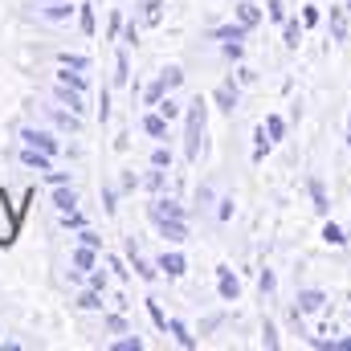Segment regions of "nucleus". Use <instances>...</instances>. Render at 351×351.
<instances>
[{"label":"nucleus","instance_id":"30","mask_svg":"<svg viewBox=\"0 0 351 351\" xmlns=\"http://www.w3.org/2000/svg\"><path fill=\"white\" fill-rule=\"evenodd\" d=\"M78 306H82V311H98V306H102V290H86V294H78Z\"/></svg>","mask_w":351,"mask_h":351},{"label":"nucleus","instance_id":"37","mask_svg":"<svg viewBox=\"0 0 351 351\" xmlns=\"http://www.w3.org/2000/svg\"><path fill=\"white\" fill-rule=\"evenodd\" d=\"M302 25H306V29H315V25H319V8H315V4H306V8H302Z\"/></svg>","mask_w":351,"mask_h":351},{"label":"nucleus","instance_id":"20","mask_svg":"<svg viewBox=\"0 0 351 351\" xmlns=\"http://www.w3.org/2000/svg\"><path fill=\"white\" fill-rule=\"evenodd\" d=\"M127 258H131V265H135V274H139L143 282H152V278H156V269H152V265H147L143 258H139V254H135V241H131V250H127Z\"/></svg>","mask_w":351,"mask_h":351},{"label":"nucleus","instance_id":"9","mask_svg":"<svg viewBox=\"0 0 351 351\" xmlns=\"http://www.w3.org/2000/svg\"><path fill=\"white\" fill-rule=\"evenodd\" d=\"M147 217H152V221H164V217H184V208H180L176 200H156V204H147Z\"/></svg>","mask_w":351,"mask_h":351},{"label":"nucleus","instance_id":"15","mask_svg":"<svg viewBox=\"0 0 351 351\" xmlns=\"http://www.w3.org/2000/svg\"><path fill=\"white\" fill-rule=\"evenodd\" d=\"M94 262H98V250H90V245H78V250H74V274L94 269Z\"/></svg>","mask_w":351,"mask_h":351},{"label":"nucleus","instance_id":"31","mask_svg":"<svg viewBox=\"0 0 351 351\" xmlns=\"http://www.w3.org/2000/svg\"><path fill=\"white\" fill-rule=\"evenodd\" d=\"M311 200H315V208H319V213H327V208H331V204H327V192H323V184H319V180H311Z\"/></svg>","mask_w":351,"mask_h":351},{"label":"nucleus","instance_id":"42","mask_svg":"<svg viewBox=\"0 0 351 351\" xmlns=\"http://www.w3.org/2000/svg\"><path fill=\"white\" fill-rule=\"evenodd\" d=\"M106 331H114V335H123V331H127V323H123V315H110V319H106Z\"/></svg>","mask_w":351,"mask_h":351},{"label":"nucleus","instance_id":"21","mask_svg":"<svg viewBox=\"0 0 351 351\" xmlns=\"http://www.w3.org/2000/svg\"><path fill=\"white\" fill-rule=\"evenodd\" d=\"M343 12H348V8H331V37H335V41L348 37V21H343Z\"/></svg>","mask_w":351,"mask_h":351},{"label":"nucleus","instance_id":"43","mask_svg":"<svg viewBox=\"0 0 351 351\" xmlns=\"http://www.w3.org/2000/svg\"><path fill=\"white\" fill-rule=\"evenodd\" d=\"M258 286H262V294H269V290H274V286H278V278H274V274H269V269H262V278H258Z\"/></svg>","mask_w":351,"mask_h":351},{"label":"nucleus","instance_id":"10","mask_svg":"<svg viewBox=\"0 0 351 351\" xmlns=\"http://www.w3.org/2000/svg\"><path fill=\"white\" fill-rule=\"evenodd\" d=\"M41 8H45L49 21H70V12H74L70 0H41Z\"/></svg>","mask_w":351,"mask_h":351},{"label":"nucleus","instance_id":"23","mask_svg":"<svg viewBox=\"0 0 351 351\" xmlns=\"http://www.w3.org/2000/svg\"><path fill=\"white\" fill-rule=\"evenodd\" d=\"M58 62H62L66 70H90V58H86V53H58Z\"/></svg>","mask_w":351,"mask_h":351},{"label":"nucleus","instance_id":"28","mask_svg":"<svg viewBox=\"0 0 351 351\" xmlns=\"http://www.w3.org/2000/svg\"><path fill=\"white\" fill-rule=\"evenodd\" d=\"M58 82H66V86H74V90H86V78H82V70H74V74H70V70L62 66V74H58Z\"/></svg>","mask_w":351,"mask_h":351},{"label":"nucleus","instance_id":"14","mask_svg":"<svg viewBox=\"0 0 351 351\" xmlns=\"http://www.w3.org/2000/svg\"><path fill=\"white\" fill-rule=\"evenodd\" d=\"M143 131H147L152 139H168V119L156 110V114H147V119H143Z\"/></svg>","mask_w":351,"mask_h":351},{"label":"nucleus","instance_id":"5","mask_svg":"<svg viewBox=\"0 0 351 351\" xmlns=\"http://www.w3.org/2000/svg\"><path fill=\"white\" fill-rule=\"evenodd\" d=\"M327 306V294L323 290H302L298 294V315H319Z\"/></svg>","mask_w":351,"mask_h":351},{"label":"nucleus","instance_id":"1","mask_svg":"<svg viewBox=\"0 0 351 351\" xmlns=\"http://www.w3.org/2000/svg\"><path fill=\"white\" fill-rule=\"evenodd\" d=\"M204 123H208V106L204 98L188 102V114H184V156L196 164L200 160V143H204Z\"/></svg>","mask_w":351,"mask_h":351},{"label":"nucleus","instance_id":"25","mask_svg":"<svg viewBox=\"0 0 351 351\" xmlns=\"http://www.w3.org/2000/svg\"><path fill=\"white\" fill-rule=\"evenodd\" d=\"M156 110H160V114H164L168 123H172V119H180V102H176V98H168V94H164V98L156 102Z\"/></svg>","mask_w":351,"mask_h":351},{"label":"nucleus","instance_id":"40","mask_svg":"<svg viewBox=\"0 0 351 351\" xmlns=\"http://www.w3.org/2000/svg\"><path fill=\"white\" fill-rule=\"evenodd\" d=\"M164 180H168V176H164V168H156V172L147 176V188H152V192H160V188H164Z\"/></svg>","mask_w":351,"mask_h":351},{"label":"nucleus","instance_id":"46","mask_svg":"<svg viewBox=\"0 0 351 351\" xmlns=\"http://www.w3.org/2000/svg\"><path fill=\"white\" fill-rule=\"evenodd\" d=\"M62 225H66V229H86V225H82V217H78V213H66V217H62Z\"/></svg>","mask_w":351,"mask_h":351},{"label":"nucleus","instance_id":"11","mask_svg":"<svg viewBox=\"0 0 351 351\" xmlns=\"http://www.w3.org/2000/svg\"><path fill=\"white\" fill-rule=\"evenodd\" d=\"M160 269H164V274H168V278H180V274H184V269H188V262H184V254H168V250H164V258H160Z\"/></svg>","mask_w":351,"mask_h":351},{"label":"nucleus","instance_id":"19","mask_svg":"<svg viewBox=\"0 0 351 351\" xmlns=\"http://www.w3.org/2000/svg\"><path fill=\"white\" fill-rule=\"evenodd\" d=\"M323 241H327V245H335V250H339V245H348V233H343V229H339V225H335V221H327V225H323Z\"/></svg>","mask_w":351,"mask_h":351},{"label":"nucleus","instance_id":"39","mask_svg":"<svg viewBox=\"0 0 351 351\" xmlns=\"http://www.w3.org/2000/svg\"><path fill=\"white\" fill-rule=\"evenodd\" d=\"M114 351H143V339H139V335H135V339H119Z\"/></svg>","mask_w":351,"mask_h":351},{"label":"nucleus","instance_id":"38","mask_svg":"<svg viewBox=\"0 0 351 351\" xmlns=\"http://www.w3.org/2000/svg\"><path fill=\"white\" fill-rule=\"evenodd\" d=\"M114 66H119V74H114V78H119V82H127V74H131V66H127V49H119V62H114Z\"/></svg>","mask_w":351,"mask_h":351},{"label":"nucleus","instance_id":"17","mask_svg":"<svg viewBox=\"0 0 351 351\" xmlns=\"http://www.w3.org/2000/svg\"><path fill=\"white\" fill-rule=\"evenodd\" d=\"M168 331H172V339L176 343H180V348H196V335H188V327H184V323H180V319H168Z\"/></svg>","mask_w":351,"mask_h":351},{"label":"nucleus","instance_id":"48","mask_svg":"<svg viewBox=\"0 0 351 351\" xmlns=\"http://www.w3.org/2000/svg\"><path fill=\"white\" fill-rule=\"evenodd\" d=\"M106 262H110V269H114L119 278H131V269H123V262H119V258H106Z\"/></svg>","mask_w":351,"mask_h":351},{"label":"nucleus","instance_id":"16","mask_svg":"<svg viewBox=\"0 0 351 351\" xmlns=\"http://www.w3.org/2000/svg\"><path fill=\"white\" fill-rule=\"evenodd\" d=\"M302 29H306V25H298V21H282V41H286V49H298Z\"/></svg>","mask_w":351,"mask_h":351},{"label":"nucleus","instance_id":"4","mask_svg":"<svg viewBox=\"0 0 351 351\" xmlns=\"http://www.w3.org/2000/svg\"><path fill=\"white\" fill-rule=\"evenodd\" d=\"M21 139H25V147H37V152H49V156H58V139H53L49 131L25 127V131H21Z\"/></svg>","mask_w":351,"mask_h":351},{"label":"nucleus","instance_id":"26","mask_svg":"<svg viewBox=\"0 0 351 351\" xmlns=\"http://www.w3.org/2000/svg\"><path fill=\"white\" fill-rule=\"evenodd\" d=\"M265 135H269V143L286 135V123H282V114H269V119H265Z\"/></svg>","mask_w":351,"mask_h":351},{"label":"nucleus","instance_id":"27","mask_svg":"<svg viewBox=\"0 0 351 351\" xmlns=\"http://www.w3.org/2000/svg\"><path fill=\"white\" fill-rule=\"evenodd\" d=\"M147 315H152V323H156L160 331H168V315H164V306H160L156 298H147Z\"/></svg>","mask_w":351,"mask_h":351},{"label":"nucleus","instance_id":"12","mask_svg":"<svg viewBox=\"0 0 351 351\" xmlns=\"http://www.w3.org/2000/svg\"><path fill=\"white\" fill-rule=\"evenodd\" d=\"M58 98H62V102H66L74 114H82V110H86V102H82V90H70L66 82H58Z\"/></svg>","mask_w":351,"mask_h":351},{"label":"nucleus","instance_id":"8","mask_svg":"<svg viewBox=\"0 0 351 351\" xmlns=\"http://www.w3.org/2000/svg\"><path fill=\"white\" fill-rule=\"evenodd\" d=\"M237 21H241L245 29H258V25H262V8H258L254 0H241V4H237Z\"/></svg>","mask_w":351,"mask_h":351},{"label":"nucleus","instance_id":"34","mask_svg":"<svg viewBox=\"0 0 351 351\" xmlns=\"http://www.w3.org/2000/svg\"><path fill=\"white\" fill-rule=\"evenodd\" d=\"M319 348H323V351H351V335H348V339H323Z\"/></svg>","mask_w":351,"mask_h":351},{"label":"nucleus","instance_id":"51","mask_svg":"<svg viewBox=\"0 0 351 351\" xmlns=\"http://www.w3.org/2000/svg\"><path fill=\"white\" fill-rule=\"evenodd\" d=\"M348 147H351V135H348Z\"/></svg>","mask_w":351,"mask_h":351},{"label":"nucleus","instance_id":"33","mask_svg":"<svg viewBox=\"0 0 351 351\" xmlns=\"http://www.w3.org/2000/svg\"><path fill=\"white\" fill-rule=\"evenodd\" d=\"M152 168H172V152L168 147H156L152 152Z\"/></svg>","mask_w":351,"mask_h":351},{"label":"nucleus","instance_id":"7","mask_svg":"<svg viewBox=\"0 0 351 351\" xmlns=\"http://www.w3.org/2000/svg\"><path fill=\"white\" fill-rule=\"evenodd\" d=\"M160 225V233L172 241V245H180L184 237H188V229H184V217H164V221H156Z\"/></svg>","mask_w":351,"mask_h":351},{"label":"nucleus","instance_id":"41","mask_svg":"<svg viewBox=\"0 0 351 351\" xmlns=\"http://www.w3.org/2000/svg\"><path fill=\"white\" fill-rule=\"evenodd\" d=\"M90 290H106V274L102 269H90Z\"/></svg>","mask_w":351,"mask_h":351},{"label":"nucleus","instance_id":"49","mask_svg":"<svg viewBox=\"0 0 351 351\" xmlns=\"http://www.w3.org/2000/svg\"><path fill=\"white\" fill-rule=\"evenodd\" d=\"M45 176H49V184H70V176H66V172H53V168H49Z\"/></svg>","mask_w":351,"mask_h":351},{"label":"nucleus","instance_id":"45","mask_svg":"<svg viewBox=\"0 0 351 351\" xmlns=\"http://www.w3.org/2000/svg\"><path fill=\"white\" fill-rule=\"evenodd\" d=\"M135 41H139V29H135V21H131V25L123 29V45H135Z\"/></svg>","mask_w":351,"mask_h":351},{"label":"nucleus","instance_id":"47","mask_svg":"<svg viewBox=\"0 0 351 351\" xmlns=\"http://www.w3.org/2000/svg\"><path fill=\"white\" fill-rule=\"evenodd\" d=\"M217 217H221V221H229V217H233V200H221V208H217Z\"/></svg>","mask_w":351,"mask_h":351},{"label":"nucleus","instance_id":"24","mask_svg":"<svg viewBox=\"0 0 351 351\" xmlns=\"http://www.w3.org/2000/svg\"><path fill=\"white\" fill-rule=\"evenodd\" d=\"M254 139H258V143H254V164H262L265 152H269V135H265V127H258V131H254Z\"/></svg>","mask_w":351,"mask_h":351},{"label":"nucleus","instance_id":"18","mask_svg":"<svg viewBox=\"0 0 351 351\" xmlns=\"http://www.w3.org/2000/svg\"><path fill=\"white\" fill-rule=\"evenodd\" d=\"M53 204H58L62 213H74V204H78V196H74V188H66V184H58V192H53Z\"/></svg>","mask_w":351,"mask_h":351},{"label":"nucleus","instance_id":"13","mask_svg":"<svg viewBox=\"0 0 351 351\" xmlns=\"http://www.w3.org/2000/svg\"><path fill=\"white\" fill-rule=\"evenodd\" d=\"M245 33H250V29H245L241 21H233V25H221V29H213V37H217V41H245Z\"/></svg>","mask_w":351,"mask_h":351},{"label":"nucleus","instance_id":"3","mask_svg":"<svg viewBox=\"0 0 351 351\" xmlns=\"http://www.w3.org/2000/svg\"><path fill=\"white\" fill-rule=\"evenodd\" d=\"M217 294H221L225 302H237V298H241V282H237V274H233L229 265H217Z\"/></svg>","mask_w":351,"mask_h":351},{"label":"nucleus","instance_id":"6","mask_svg":"<svg viewBox=\"0 0 351 351\" xmlns=\"http://www.w3.org/2000/svg\"><path fill=\"white\" fill-rule=\"evenodd\" d=\"M21 164H25V168H37V172H49V168H53V156H49V152H37V147H25V152H21Z\"/></svg>","mask_w":351,"mask_h":351},{"label":"nucleus","instance_id":"32","mask_svg":"<svg viewBox=\"0 0 351 351\" xmlns=\"http://www.w3.org/2000/svg\"><path fill=\"white\" fill-rule=\"evenodd\" d=\"M265 16L282 25V21H286V4H282V0H265Z\"/></svg>","mask_w":351,"mask_h":351},{"label":"nucleus","instance_id":"29","mask_svg":"<svg viewBox=\"0 0 351 351\" xmlns=\"http://www.w3.org/2000/svg\"><path fill=\"white\" fill-rule=\"evenodd\" d=\"M213 98H217V106H225V110H233V106H237V90H233V86H221Z\"/></svg>","mask_w":351,"mask_h":351},{"label":"nucleus","instance_id":"35","mask_svg":"<svg viewBox=\"0 0 351 351\" xmlns=\"http://www.w3.org/2000/svg\"><path fill=\"white\" fill-rule=\"evenodd\" d=\"M78 241L90 245V250H98V245H102V237H98V233H90V229H78Z\"/></svg>","mask_w":351,"mask_h":351},{"label":"nucleus","instance_id":"22","mask_svg":"<svg viewBox=\"0 0 351 351\" xmlns=\"http://www.w3.org/2000/svg\"><path fill=\"white\" fill-rule=\"evenodd\" d=\"M164 21V0H147L143 4V25H160Z\"/></svg>","mask_w":351,"mask_h":351},{"label":"nucleus","instance_id":"36","mask_svg":"<svg viewBox=\"0 0 351 351\" xmlns=\"http://www.w3.org/2000/svg\"><path fill=\"white\" fill-rule=\"evenodd\" d=\"M262 343L265 348H278V331H274V323H262Z\"/></svg>","mask_w":351,"mask_h":351},{"label":"nucleus","instance_id":"50","mask_svg":"<svg viewBox=\"0 0 351 351\" xmlns=\"http://www.w3.org/2000/svg\"><path fill=\"white\" fill-rule=\"evenodd\" d=\"M343 8H348V12H351V0H348V4H343Z\"/></svg>","mask_w":351,"mask_h":351},{"label":"nucleus","instance_id":"2","mask_svg":"<svg viewBox=\"0 0 351 351\" xmlns=\"http://www.w3.org/2000/svg\"><path fill=\"white\" fill-rule=\"evenodd\" d=\"M180 82H184V70H180V66H168V70H160V78H156L152 86L143 90V98H147V106H156V102H160L164 94H172V90L180 86Z\"/></svg>","mask_w":351,"mask_h":351},{"label":"nucleus","instance_id":"44","mask_svg":"<svg viewBox=\"0 0 351 351\" xmlns=\"http://www.w3.org/2000/svg\"><path fill=\"white\" fill-rule=\"evenodd\" d=\"M82 33H94V8L82 4Z\"/></svg>","mask_w":351,"mask_h":351}]
</instances>
